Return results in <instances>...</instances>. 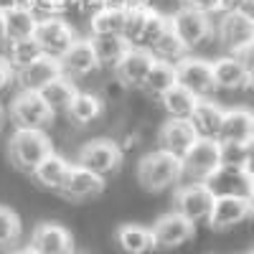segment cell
<instances>
[{
    "label": "cell",
    "mask_w": 254,
    "mask_h": 254,
    "mask_svg": "<svg viewBox=\"0 0 254 254\" xmlns=\"http://www.w3.org/2000/svg\"><path fill=\"white\" fill-rule=\"evenodd\" d=\"M41 97H44V102L51 107V112H66V107H69V102H71V97L76 94V87L66 79V76H59V79H54L51 84H46L44 89L38 92Z\"/></svg>",
    "instance_id": "cell-30"
},
{
    "label": "cell",
    "mask_w": 254,
    "mask_h": 254,
    "mask_svg": "<svg viewBox=\"0 0 254 254\" xmlns=\"http://www.w3.org/2000/svg\"><path fill=\"white\" fill-rule=\"evenodd\" d=\"M211 76H214L216 89L237 92V89H247L252 84V66L247 59L231 54V56H221L211 64Z\"/></svg>",
    "instance_id": "cell-12"
},
{
    "label": "cell",
    "mask_w": 254,
    "mask_h": 254,
    "mask_svg": "<svg viewBox=\"0 0 254 254\" xmlns=\"http://www.w3.org/2000/svg\"><path fill=\"white\" fill-rule=\"evenodd\" d=\"M38 20L41 18H61V13H64V0H20Z\"/></svg>",
    "instance_id": "cell-38"
},
{
    "label": "cell",
    "mask_w": 254,
    "mask_h": 254,
    "mask_svg": "<svg viewBox=\"0 0 254 254\" xmlns=\"http://www.w3.org/2000/svg\"><path fill=\"white\" fill-rule=\"evenodd\" d=\"M59 66H61V74L66 79L87 76V74L97 71L99 61H97L92 41L89 38H74V44L59 56Z\"/></svg>",
    "instance_id": "cell-16"
},
{
    "label": "cell",
    "mask_w": 254,
    "mask_h": 254,
    "mask_svg": "<svg viewBox=\"0 0 254 254\" xmlns=\"http://www.w3.org/2000/svg\"><path fill=\"white\" fill-rule=\"evenodd\" d=\"M10 254H36V252H33L31 247H23V249H13Z\"/></svg>",
    "instance_id": "cell-43"
},
{
    "label": "cell",
    "mask_w": 254,
    "mask_h": 254,
    "mask_svg": "<svg viewBox=\"0 0 254 254\" xmlns=\"http://www.w3.org/2000/svg\"><path fill=\"white\" fill-rule=\"evenodd\" d=\"M41 56V49L38 44L31 38H18V41H10V51H8V64H10V69L18 71V69H23L28 66L31 61H36Z\"/></svg>",
    "instance_id": "cell-33"
},
{
    "label": "cell",
    "mask_w": 254,
    "mask_h": 254,
    "mask_svg": "<svg viewBox=\"0 0 254 254\" xmlns=\"http://www.w3.org/2000/svg\"><path fill=\"white\" fill-rule=\"evenodd\" d=\"M160 99H163V107L171 120H188L196 107V102H198V97L190 94L188 89H183L181 84H173Z\"/></svg>",
    "instance_id": "cell-26"
},
{
    "label": "cell",
    "mask_w": 254,
    "mask_h": 254,
    "mask_svg": "<svg viewBox=\"0 0 254 254\" xmlns=\"http://www.w3.org/2000/svg\"><path fill=\"white\" fill-rule=\"evenodd\" d=\"M183 176L181 168V158L168 153V150H153L142 155V160L137 163V181L145 190H165L171 188L173 183H178Z\"/></svg>",
    "instance_id": "cell-2"
},
{
    "label": "cell",
    "mask_w": 254,
    "mask_h": 254,
    "mask_svg": "<svg viewBox=\"0 0 254 254\" xmlns=\"http://www.w3.org/2000/svg\"><path fill=\"white\" fill-rule=\"evenodd\" d=\"M158 142H160V150H168L181 158L196 142V132L188 125V120H168L158 132Z\"/></svg>",
    "instance_id": "cell-21"
},
{
    "label": "cell",
    "mask_w": 254,
    "mask_h": 254,
    "mask_svg": "<svg viewBox=\"0 0 254 254\" xmlns=\"http://www.w3.org/2000/svg\"><path fill=\"white\" fill-rule=\"evenodd\" d=\"M18 3H20V0H0V10L5 13L8 8H13V5H18Z\"/></svg>",
    "instance_id": "cell-42"
},
{
    "label": "cell",
    "mask_w": 254,
    "mask_h": 254,
    "mask_svg": "<svg viewBox=\"0 0 254 254\" xmlns=\"http://www.w3.org/2000/svg\"><path fill=\"white\" fill-rule=\"evenodd\" d=\"M115 237H117V244L125 254H145L153 249L150 229H145L140 224H122Z\"/></svg>",
    "instance_id": "cell-25"
},
{
    "label": "cell",
    "mask_w": 254,
    "mask_h": 254,
    "mask_svg": "<svg viewBox=\"0 0 254 254\" xmlns=\"http://www.w3.org/2000/svg\"><path fill=\"white\" fill-rule=\"evenodd\" d=\"M165 28H168V18H165L160 10L147 8V15H145V23H142V33H140L137 46H142V49L150 51V46H153L155 41L163 36V31H165Z\"/></svg>",
    "instance_id": "cell-35"
},
{
    "label": "cell",
    "mask_w": 254,
    "mask_h": 254,
    "mask_svg": "<svg viewBox=\"0 0 254 254\" xmlns=\"http://www.w3.org/2000/svg\"><path fill=\"white\" fill-rule=\"evenodd\" d=\"M150 51H153V56L155 59H160V61H168V64H176L181 56H186L188 54V49L181 44V38L173 33V28L168 26L165 31H163V36L155 41V44L150 46Z\"/></svg>",
    "instance_id": "cell-32"
},
{
    "label": "cell",
    "mask_w": 254,
    "mask_h": 254,
    "mask_svg": "<svg viewBox=\"0 0 254 254\" xmlns=\"http://www.w3.org/2000/svg\"><path fill=\"white\" fill-rule=\"evenodd\" d=\"M219 145H221V165L252 163V142H219Z\"/></svg>",
    "instance_id": "cell-37"
},
{
    "label": "cell",
    "mask_w": 254,
    "mask_h": 254,
    "mask_svg": "<svg viewBox=\"0 0 254 254\" xmlns=\"http://www.w3.org/2000/svg\"><path fill=\"white\" fill-rule=\"evenodd\" d=\"M252 0H221V10H247L249 13Z\"/></svg>",
    "instance_id": "cell-41"
},
{
    "label": "cell",
    "mask_w": 254,
    "mask_h": 254,
    "mask_svg": "<svg viewBox=\"0 0 254 254\" xmlns=\"http://www.w3.org/2000/svg\"><path fill=\"white\" fill-rule=\"evenodd\" d=\"M254 137V117L244 107L224 110L221 125H219V142H252Z\"/></svg>",
    "instance_id": "cell-20"
},
{
    "label": "cell",
    "mask_w": 254,
    "mask_h": 254,
    "mask_svg": "<svg viewBox=\"0 0 254 254\" xmlns=\"http://www.w3.org/2000/svg\"><path fill=\"white\" fill-rule=\"evenodd\" d=\"M216 31H219L221 46L229 54L242 56V54L252 51V44H254V20H252V13H247V10H221Z\"/></svg>",
    "instance_id": "cell-3"
},
{
    "label": "cell",
    "mask_w": 254,
    "mask_h": 254,
    "mask_svg": "<svg viewBox=\"0 0 254 254\" xmlns=\"http://www.w3.org/2000/svg\"><path fill=\"white\" fill-rule=\"evenodd\" d=\"M0 120H3V107H0Z\"/></svg>",
    "instance_id": "cell-47"
},
{
    "label": "cell",
    "mask_w": 254,
    "mask_h": 254,
    "mask_svg": "<svg viewBox=\"0 0 254 254\" xmlns=\"http://www.w3.org/2000/svg\"><path fill=\"white\" fill-rule=\"evenodd\" d=\"M147 15V5H127L125 8V18H122V31L120 36L127 41L130 46H137L140 33H142V23Z\"/></svg>",
    "instance_id": "cell-34"
},
{
    "label": "cell",
    "mask_w": 254,
    "mask_h": 254,
    "mask_svg": "<svg viewBox=\"0 0 254 254\" xmlns=\"http://www.w3.org/2000/svg\"><path fill=\"white\" fill-rule=\"evenodd\" d=\"M252 216V198L249 196H214V203H211L208 211V226L224 231L231 229L242 221H247Z\"/></svg>",
    "instance_id": "cell-10"
},
{
    "label": "cell",
    "mask_w": 254,
    "mask_h": 254,
    "mask_svg": "<svg viewBox=\"0 0 254 254\" xmlns=\"http://www.w3.org/2000/svg\"><path fill=\"white\" fill-rule=\"evenodd\" d=\"M18 76V84L20 89H28V92H41L46 87V84H51L54 79L61 76V66H59V59H51V56H44L41 54L36 61H31L28 66L18 69L15 71Z\"/></svg>",
    "instance_id": "cell-19"
},
{
    "label": "cell",
    "mask_w": 254,
    "mask_h": 254,
    "mask_svg": "<svg viewBox=\"0 0 254 254\" xmlns=\"http://www.w3.org/2000/svg\"><path fill=\"white\" fill-rule=\"evenodd\" d=\"M183 8L211 15V13H221V0H183Z\"/></svg>",
    "instance_id": "cell-39"
},
{
    "label": "cell",
    "mask_w": 254,
    "mask_h": 254,
    "mask_svg": "<svg viewBox=\"0 0 254 254\" xmlns=\"http://www.w3.org/2000/svg\"><path fill=\"white\" fill-rule=\"evenodd\" d=\"M92 46H94V54H97V61L99 66L107 64V66H115L117 59L125 54V49L130 46L122 36H92Z\"/></svg>",
    "instance_id": "cell-31"
},
{
    "label": "cell",
    "mask_w": 254,
    "mask_h": 254,
    "mask_svg": "<svg viewBox=\"0 0 254 254\" xmlns=\"http://www.w3.org/2000/svg\"><path fill=\"white\" fill-rule=\"evenodd\" d=\"M102 110H104V104H102V99H99L97 94H92V92H79V89H76V94L71 97L69 107H66V112L71 115V120L79 122V125L94 122V120L102 115Z\"/></svg>",
    "instance_id": "cell-27"
},
{
    "label": "cell",
    "mask_w": 254,
    "mask_h": 254,
    "mask_svg": "<svg viewBox=\"0 0 254 254\" xmlns=\"http://www.w3.org/2000/svg\"><path fill=\"white\" fill-rule=\"evenodd\" d=\"M173 71H176V84H181L183 89L196 94L198 99L216 92L214 76H211V61H206V59H196V56L186 54L173 64Z\"/></svg>",
    "instance_id": "cell-5"
},
{
    "label": "cell",
    "mask_w": 254,
    "mask_h": 254,
    "mask_svg": "<svg viewBox=\"0 0 254 254\" xmlns=\"http://www.w3.org/2000/svg\"><path fill=\"white\" fill-rule=\"evenodd\" d=\"M173 203H176L173 211H178L181 216H186L196 224V221L208 216L211 203H214V193L208 190L206 183H188V186L176 190Z\"/></svg>",
    "instance_id": "cell-15"
},
{
    "label": "cell",
    "mask_w": 254,
    "mask_h": 254,
    "mask_svg": "<svg viewBox=\"0 0 254 254\" xmlns=\"http://www.w3.org/2000/svg\"><path fill=\"white\" fill-rule=\"evenodd\" d=\"M221 117H224V110L219 107L216 102H211V99L203 97V99L196 102L193 112H190V117H188V125L193 127L196 137H214L216 140Z\"/></svg>",
    "instance_id": "cell-22"
},
{
    "label": "cell",
    "mask_w": 254,
    "mask_h": 254,
    "mask_svg": "<svg viewBox=\"0 0 254 254\" xmlns=\"http://www.w3.org/2000/svg\"><path fill=\"white\" fill-rule=\"evenodd\" d=\"M13 79H15V71L10 69V64L5 59H0V92H3Z\"/></svg>",
    "instance_id": "cell-40"
},
{
    "label": "cell",
    "mask_w": 254,
    "mask_h": 254,
    "mask_svg": "<svg viewBox=\"0 0 254 254\" xmlns=\"http://www.w3.org/2000/svg\"><path fill=\"white\" fill-rule=\"evenodd\" d=\"M51 150H54L51 140L41 127H18L8 142V155H10L13 165L23 173H33V168Z\"/></svg>",
    "instance_id": "cell-1"
},
{
    "label": "cell",
    "mask_w": 254,
    "mask_h": 254,
    "mask_svg": "<svg viewBox=\"0 0 254 254\" xmlns=\"http://www.w3.org/2000/svg\"><path fill=\"white\" fill-rule=\"evenodd\" d=\"M153 64H155L153 51H147L142 46H127L125 54L115 64V74L127 87H142V81H145Z\"/></svg>",
    "instance_id": "cell-14"
},
{
    "label": "cell",
    "mask_w": 254,
    "mask_h": 254,
    "mask_svg": "<svg viewBox=\"0 0 254 254\" xmlns=\"http://www.w3.org/2000/svg\"><path fill=\"white\" fill-rule=\"evenodd\" d=\"M76 165L87 168V171L97 173V176H110L117 173L122 165V150L112 142V140H92L79 150L76 155Z\"/></svg>",
    "instance_id": "cell-7"
},
{
    "label": "cell",
    "mask_w": 254,
    "mask_h": 254,
    "mask_svg": "<svg viewBox=\"0 0 254 254\" xmlns=\"http://www.w3.org/2000/svg\"><path fill=\"white\" fill-rule=\"evenodd\" d=\"M74 38H76L74 28L61 18H41L33 31V41L38 44L41 54L51 56V59H59L74 44Z\"/></svg>",
    "instance_id": "cell-8"
},
{
    "label": "cell",
    "mask_w": 254,
    "mask_h": 254,
    "mask_svg": "<svg viewBox=\"0 0 254 254\" xmlns=\"http://www.w3.org/2000/svg\"><path fill=\"white\" fill-rule=\"evenodd\" d=\"M0 41H5V26H3V10H0Z\"/></svg>",
    "instance_id": "cell-45"
},
{
    "label": "cell",
    "mask_w": 254,
    "mask_h": 254,
    "mask_svg": "<svg viewBox=\"0 0 254 254\" xmlns=\"http://www.w3.org/2000/svg\"><path fill=\"white\" fill-rule=\"evenodd\" d=\"M20 239V219L15 211L0 206V247H10Z\"/></svg>",
    "instance_id": "cell-36"
},
{
    "label": "cell",
    "mask_w": 254,
    "mask_h": 254,
    "mask_svg": "<svg viewBox=\"0 0 254 254\" xmlns=\"http://www.w3.org/2000/svg\"><path fill=\"white\" fill-rule=\"evenodd\" d=\"M127 5H147V0H125V8Z\"/></svg>",
    "instance_id": "cell-44"
},
{
    "label": "cell",
    "mask_w": 254,
    "mask_h": 254,
    "mask_svg": "<svg viewBox=\"0 0 254 254\" xmlns=\"http://www.w3.org/2000/svg\"><path fill=\"white\" fill-rule=\"evenodd\" d=\"M10 115L18 122V127H41V130H44L54 117V112L44 102V97L38 92H28V89H20V94L13 99Z\"/></svg>",
    "instance_id": "cell-13"
},
{
    "label": "cell",
    "mask_w": 254,
    "mask_h": 254,
    "mask_svg": "<svg viewBox=\"0 0 254 254\" xmlns=\"http://www.w3.org/2000/svg\"><path fill=\"white\" fill-rule=\"evenodd\" d=\"M219 165H221V145L214 137H196V142L181 155L183 176H190L196 183H206Z\"/></svg>",
    "instance_id": "cell-4"
},
{
    "label": "cell",
    "mask_w": 254,
    "mask_h": 254,
    "mask_svg": "<svg viewBox=\"0 0 254 254\" xmlns=\"http://www.w3.org/2000/svg\"><path fill=\"white\" fill-rule=\"evenodd\" d=\"M64 5H66V8L69 5H79V0H64Z\"/></svg>",
    "instance_id": "cell-46"
},
{
    "label": "cell",
    "mask_w": 254,
    "mask_h": 254,
    "mask_svg": "<svg viewBox=\"0 0 254 254\" xmlns=\"http://www.w3.org/2000/svg\"><path fill=\"white\" fill-rule=\"evenodd\" d=\"M102 190H104V178L74 163V165H69V173L64 178L59 193L69 201H87V198L99 196Z\"/></svg>",
    "instance_id": "cell-17"
},
{
    "label": "cell",
    "mask_w": 254,
    "mask_h": 254,
    "mask_svg": "<svg viewBox=\"0 0 254 254\" xmlns=\"http://www.w3.org/2000/svg\"><path fill=\"white\" fill-rule=\"evenodd\" d=\"M252 168L249 165H219L206 181L214 196H249L252 198Z\"/></svg>",
    "instance_id": "cell-9"
},
{
    "label": "cell",
    "mask_w": 254,
    "mask_h": 254,
    "mask_svg": "<svg viewBox=\"0 0 254 254\" xmlns=\"http://www.w3.org/2000/svg\"><path fill=\"white\" fill-rule=\"evenodd\" d=\"M168 26L173 28V33L181 38V44L186 49L203 44L211 36V18L198 10H190V8H181L178 13H173L168 18Z\"/></svg>",
    "instance_id": "cell-11"
},
{
    "label": "cell",
    "mask_w": 254,
    "mask_h": 254,
    "mask_svg": "<svg viewBox=\"0 0 254 254\" xmlns=\"http://www.w3.org/2000/svg\"><path fill=\"white\" fill-rule=\"evenodd\" d=\"M247 254H249V252H247Z\"/></svg>",
    "instance_id": "cell-48"
},
{
    "label": "cell",
    "mask_w": 254,
    "mask_h": 254,
    "mask_svg": "<svg viewBox=\"0 0 254 254\" xmlns=\"http://www.w3.org/2000/svg\"><path fill=\"white\" fill-rule=\"evenodd\" d=\"M31 249L36 254H74V239L59 224H38L31 234Z\"/></svg>",
    "instance_id": "cell-18"
},
{
    "label": "cell",
    "mask_w": 254,
    "mask_h": 254,
    "mask_svg": "<svg viewBox=\"0 0 254 254\" xmlns=\"http://www.w3.org/2000/svg\"><path fill=\"white\" fill-rule=\"evenodd\" d=\"M150 237H153V249H176L196 237V224L181 216L178 211H168L153 224Z\"/></svg>",
    "instance_id": "cell-6"
},
{
    "label": "cell",
    "mask_w": 254,
    "mask_h": 254,
    "mask_svg": "<svg viewBox=\"0 0 254 254\" xmlns=\"http://www.w3.org/2000/svg\"><path fill=\"white\" fill-rule=\"evenodd\" d=\"M173 84H176L173 64L155 59V64L150 66V71H147V76H145V81H142V89H145L147 94H153V97H163L168 89L173 87Z\"/></svg>",
    "instance_id": "cell-29"
},
{
    "label": "cell",
    "mask_w": 254,
    "mask_h": 254,
    "mask_svg": "<svg viewBox=\"0 0 254 254\" xmlns=\"http://www.w3.org/2000/svg\"><path fill=\"white\" fill-rule=\"evenodd\" d=\"M69 165H71V163H69L66 158H61L59 153L51 150L44 160L33 168V178L44 186V188L59 190L61 183H64V178H66V173H69Z\"/></svg>",
    "instance_id": "cell-24"
},
{
    "label": "cell",
    "mask_w": 254,
    "mask_h": 254,
    "mask_svg": "<svg viewBox=\"0 0 254 254\" xmlns=\"http://www.w3.org/2000/svg\"><path fill=\"white\" fill-rule=\"evenodd\" d=\"M122 18H125V8H120V5H102L99 10L92 13V20H89L92 36H120Z\"/></svg>",
    "instance_id": "cell-28"
},
{
    "label": "cell",
    "mask_w": 254,
    "mask_h": 254,
    "mask_svg": "<svg viewBox=\"0 0 254 254\" xmlns=\"http://www.w3.org/2000/svg\"><path fill=\"white\" fill-rule=\"evenodd\" d=\"M38 18L23 5L18 3L3 13V26H5V41H18V38H31L36 31Z\"/></svg>",
    "instance_id": "cell-23"
}]
</instances>
